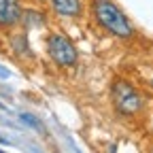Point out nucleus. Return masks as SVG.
<instances>
[{"mask_svg": "<svg viewBox=\"0 0 153 153\" xmlns=\"http://www.w3.org/2000/svg\"><path fill=\"white\" fill-rule=\"evenodd\" d=\"M151 153H153V151H151Z\"/></svg>", "mask_w": 153, "mask_h": 153, "instance_id": "nucleus-10", "label": "nucleus"}, {"mask_svg": "<svg viewBox=\"0 0 153 153\" xmlns=\"http://www.w3.org/2000/svg\"><path fill=\"white\" fill-rule=\"evenodd\" d=\"M38 2H45V0H38Z\"/></svg>", "mask_w": 153, "mask_h": 153, "instance_id": "nucleus-8", "label": "nucleus"}, {"mask_svg": "<svg viewBox=\"0 0 153 153\" xmlns=\"http://www.w3.org/2000/svg\"><path fill=\"white\" fill-rule=\"evenodd\" d=\"M47 53L53 60V64L62 66V68H70V66L76 64V60H79L76 47L64 34H49V38H47Z\"/></svg>", "mask_w": 153, "mask_h": 153, "instance_id": "nucleus-3", "label": "nucleus"}, {"mask_svg": "<svg viewBox=\"0 0 153 153\" xmlns=\"http://www.w3.org/2000/svg\"><path fill=\"white\" fill-rule=\"evenodd\" d=\"M24 7L19 0H0V28H13L22 22Z\"/></svg>", "mask_w": 153, "mask_h": 153, "instance_id": "nucleus-4", "label": "nucleus"}, {"mask_svg": "<svg viewBox=\"0 0 153 153\" xmlns=\"http://www.w3.org/2000/svg\"><path fill=\"white\" fill-rule=\"evenodd\" d=\"M51 9L60 17H79L83 13V2L81 0H49Z\"/></svg>", "mask_w": 153, "mask_h": 153, "instance_id": "nucleus-5", "label": "nucleus"}, {"mask_svg": "<svg viewBox=\"0 0 153 153\" xmlns=\"http://www.w3.org/2000/svg\"><path fill=\"white\" fill-rule=\"evenodd\" d=\"M0 153H4V151H2V149H0Z\"/></svg>", "mask_w": 153, "mask_h": 153, "instance_id": "nucleus-9", "label": "nucleus"}, {"mask_svg": "<svg viewBox=\"0 0 153 153\" xmlns=\"http://www.w3.org/2000/svg\"><path fill=\"white\" fill-rule=\"evenodd\" d=\"M111 98H113V104H115V108H117V113H121V115H136L143 108L140 91L132 83L123 81V79H117L113 83Z\"/></svg>", "mask_w": 153, "mask_h": 153, "instance_id": "nucleus-2", "label": "nucleus"}, {"mask_svg": "<svg viewBox=\"0 0 153 153\" xmlns=\"http://www.w3.org/2000/svg\"><path fill=\"white\" fill-rule=\"evenodd\" d=\"M22 119H24V121H28V123H32V126H38V121H36L34 117H30V115H22Z\"/></svg>", "mask_w": 153, "mask_h": 153, "instance_id": "nucleus-7", "label": "nucleus"}, {"mask_svg": "<svg viewBox=\"0 0 153 153\" xmlns=\"http://www.w3.org/2000/svg\"><path fill=\"white\" fill-rule=\"evenodd\" d=\"M22 19H24V22H26V26H34V19H36V22H38V26H41V24H45V17L41 15V13H36L34 9H30V11H26L24 15H22Z\"/></svg>", "mask_w": 153, "mask_h": 153, "instance_id": "nucleus-6", "label": "nucleus"}, {"mask_svg": "<svg viewBox=\"0 0 153 153\" xmlns=\"http://www.w3.org/2000/svg\"><path fill=\"white\" fill-rule=\"evenodd\" d=\"M91 11L98 26H102L106 32H111L117 38H130L134 34V28L130 24V19L123 15V11L111 2V0H94L91 2Z\"/></svg>", "mask_w": 153, "mask_h": 153, "instance_id": "nucleus-1", "label": "nucleus"}]
</instances>
